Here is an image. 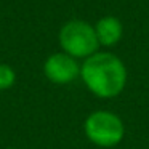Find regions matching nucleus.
<instances>
[{
	"instance_id": "f257e3e1",
	"label": "nucleus",
	"mask_w": 149,
	"mask_h": 149,
	"mask_svg": "<svg viewBox=\"0 0 149 149\" xmlns=\"http://www.w3.org/2000/svg\"><path fill=\"white\" fill-rule=\"evenodd\" d=\"M127 68L117 55L96 52L80 64V79L85 87L101 100L116 98L127 85Z\"/></svg>"
},
{
	"instance_id": "f03ea898",
	"label": "nucleus",
	"mask_w": 149,
	"mask_h": 149,
	"mask_svg": "<svg viewBox=\"0 0 149 149\" xmlns=\"http://www.w3.org/2000/svg\"><path fill=\"white\" fill-rule=\"evenodd\" d=\"M59 47L75 59H87L100 48L95 26L84 19H71L59 29Z\"/></svg>"
},
{
	"instance_id": "7ed1b4c3",
	"label": "nucleus",
	"mask_w": 149,
	"mask_h": 149,
	"mask_svg": "<svg viewBox=\"0 0 149 149\" xmlns=\"http://www.w3.org/2000/svg\"><path fill=\"white\" fill-rule=\"evenodd\" d=\"M85 136L100 148H114L125 136V125L111 111H95L84 122Z\"/></svg>"
},
{
	"instance_id": "20e7f679",
	"label": "nucleus",
	"mask_w": 149,
	"mask_h": 149,
	"mask_svg": "<svg viewBox=\"0 0 149 149\" xmlns=\"http://www.w3.org/2000/svg\"><path fill=\"white\" fill-rule=\"evenodd\" d=\"M43 74L52 84L68 85L80 77V64L64 52L50 55L43 63Z\"/></svg>"
},
{
	"instance_id": "39448f33",
	"label": "nucleus",
	"mask_w": 149,
	"mask_h": 149,
	"mask_svg": "<svg viewBox=\"0 0 149 149\" xmlns=\"http://www.w3.org/2000/svg\"><path fill=\"white\" fill-rule=\"evenodd\" d=\"M95 32H96L98 42L103 47H114L122 40L123 26L122 21L116 16H103L95 24Z\"/></svg>"
},
{
	"instance_id": "423d86ee",
	"label": "nucleus",
	"mask_w": 149,
	"mask_h": 149,
	"mask_svg": "<svg viewBox=\"0 0 149 149\" xmlns=\"http://www.w3.org/2000/svg\"><path fill=\"white\" fill-rule=\"evenodd\" d=\"M16 82V72L10 64L0 63V91L11 88Z\"/></svg>"
}]
</instances>
